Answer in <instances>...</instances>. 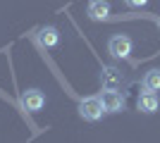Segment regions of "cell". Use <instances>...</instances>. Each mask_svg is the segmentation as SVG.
I'll use <instances>...</instances> for the list:
<instances>
[{
  "mask_svg": "<svg viewBox=\"0 0 160 143\" xmlns=\"http://www.w3.org/2000/svg\"><path fill=\"white\" fill-rule=\"evenodd\" d=\"M124 2H127L129 7H143L148 2V0H124Z\"/></svg>",
  "mask_w": 160,
  "mask_h": 143,
  "instance_id": "10",
  "label": "cell"
},
{
  "mask_svg": "<svg viewBox=\"0 0 160 143\" xmlns=\"http://www.w3.org/2000/svg\"><path fill=\"white\" fill-rule=\"evenodd\" d=\"M136 107H139L141 112H146V115H153L155 110L160 107L158 93H153V91H143V93L139 95V100H136Z\"/></svg>",
  "mask_w": 160,
  "mask_h": 143,
  "instance_id": "8",
  "label": "cell"
},
{
  "mask_svg": "<svg viewBox=\"0 0 160 143\" xmlns=\"http://www.w3.org/2000/svg\"><path fill=\"white\" fill-rule=\"evenodd\" d=\"M103 102H100V98L96 95V98H84V100L79 102V115L81 119H86V122H98L100 117H103Z\"/></svg>",
  "mask_w": 160,
  "mask_h": 143,
  "instance_id": "2",
  "label": "cell"
},
{
  "mask_svg": "<svg viewBox=\"0 0 160 143\" xmlns=\"http://www.w3.org/2000/svg\"><path fill=\"white\" fill-rule=\"evenodd\" d=\"M86 14L91 21H105L110 17V2L108 0H91L86 7Z\"/></svg>",
  "mask_w": 160,
  "mask_h": 143,
  "instance_id": "6",
  "label": "cell"
},
{
  "mask_svg": "<svg viewBox=\"0 0 160 143\" xmlns=\"http://www.w3.org/2000/svg\"><path fill=\"white\" fill-rule=\"evenodd\" d=\"M98 98H100V102H103V110H105V112H122V110H124V95L117 93L115 88H105Z\"/></svg>",
  "mask_w": 160,
  "mask_h": 143,
  "instance_id": "3",
  "label": "cell"
},
{
  "mask_svg": "<svg viewBox=\"0 0 160 143\" xmlns=\"http://www.w3.org/2000/svg\"><path fill=\"white\" fill-rule=\"evenodd\" d=\"M100 83H103V88H122V83H124V74H122L120 67H103L100 69Z\"/></svg>",
  "mask_w": 160,
  "mask_h": 143,
  "instance_id": "4",
  "label": "cell"
},
{
  "mask_svg": "<svg viewBox=\"0 0 160 143\" xmlns=\"http://www.w3.org/2000/svg\"><path fill=\"white\" fill-rule=\"evenodd\" d=\"M143 91H153V93L160 91V69H148L143 74Z\"/></svg>",
  "mask_w": 160,
  "mask_h": 143,
  "instance_id": "9",
  "label": "cell"
},
{
  "mask_svg": "<svg viewBox=\"0 0 160 143\" xmlns=\"http://www.w3.org/2000/svg\"><path fill=\"white\" fill-rule=\"evenodd\" d=\"M132 50H134V43H132V38L124 36V34H115L112 38L108 41V53L112 55L115 60H127L129 55H132Z\"/></svg>",
  "mask_w": 160,
  "mask_h": 143,
  "instance_id": "1",
  "label": "cell"
},
{
  "mask_svg": "<svg viewBox=\"0 0 160 143\" xmlns=\"http://www.w3.org/2000/svg\"><path fill=\"white\" fill-rule=\"evenodd\" d=\"M22 105L29 110V112H38V110H43V105H46V95L41 93L38 88H29L22 93Z\"/></svg>",
  "mask_w": 160,
  "mask_h": 143,
  "instance_id": "5",
  "label": "cell"
},
{
  "mask_svg": "<svg viewBox=\"0 0 160 143\" xmlns=\"http://www.w3.org/2000/svg\"><path fill=\"white\" fill-rule=\"evenodd\" d=\"M36 41H38L41 48H58L60 45V31L55 26H43L36 34Z\"/></svg>",
  "mask_w": 160,
  "mask_h": 143,
  "instance_id": "7",
  "label": "cell"
}]
</instances>
